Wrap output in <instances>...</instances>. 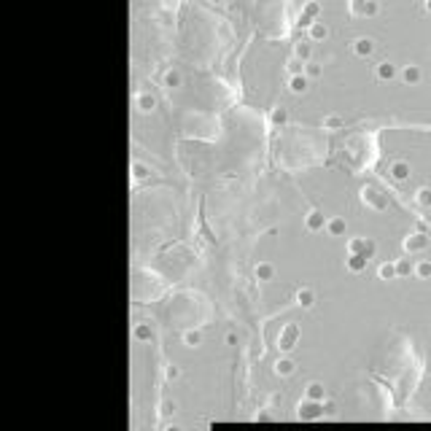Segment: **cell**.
Listing matches in <instances>:
<instances>
[{
    "instance_id": "obj_21",
    "label": "cell",
    "mask_w": 431,
    "mask_h": 431,
    "mask_svg": "<svg viewBox=\"0 0 431 431\" xmlns=\"http://www.w3.org/2000/svg\"><path fill=\"white\" fill-rule=\"evenodd\" d=\"M361 200L370 202V205H375V208H383V200H380V194L375 189H361Z\"/></svg>"
},
{
    "instance_id": "obj_36",
    "label": "cell",
    "mask_w": 431,
    "mask_h": 431,
    "mask_svg": "<svg viewBox=\"0 0 431 431\" xmlns=\"http://www.w3.org/2000/svg\"><path fill=\"white\" fill-rule=\"evenodd\" d=\"M164 375H167V380H178V378H181V370H178V366H167Z\"/></svg>"
},
{
    "instance_id": "obj_38",
    "label": "cell",
    "mask_w": 431,
    "mask_h": 431,
    "mask_svg": "<svg viewBox=\"0 0 431 431\" xmlns=\"http://www.w3.org/2000/svg\"><path fill=\"white\" fill-rule=\"evenodd\" d=\"M426 11H428V14H431V0H428V3H426Z\"/></svg>"
},
{
    "instance_id": "obj_19",
    "label": "cell",
    "mask_w": 431,
    "mask_h": 431,
    "mask_svg": "<svg viewBox=\"0 0 431 431\" xmlns=\"http://www.w3.org/2000/svg\"><path fill=\"white\" fill-rule=\"evenodd\" d=\"M307 399H316V402H324V399H326V391H324V386H321V383H310V386H307Z\"/></svg>"
},
{
    "instance_id": "obj_34",
    "label": "cell",
    "mask_w": 431,
    "mask_h": 431,
    "mask_svg": "<svg viewBox=\"0 0 431 431\" xmlns=\"http://www.w3.org/2000/svg\"><path fill=\"white\" fill-rule=\"evenodd\" d=\"M304 76H307V78H318L321 76V65H313V62H307V65H304Z\"/></svg>"
},
{
    "instance_id": "obj_25",
    "label": "cell",
    "mask_w": 431,
    "mask_h": 431,
    "mask_svg": "<svg viewBox=\"0 0 431 431\" xmlns=\"http://www.w3.org/2000/svg\"><path fill=\"white\" fill-rule=\"evenodd\" d=\"M270 121L275 124V127H280V124H286V121H288V113H286V108H275V111L270 113Z\"/></svg>"
},
{
    "instance_id": "obj_12",
    "label": "cell",
    "mask_w": 431,
    "mask_h": 431,
    "mask_svg": "<svg viewBox=\"0 0 431 431\" xmlns=\"http://www.w3.org/2000/svg\"><path fill=\"white\" fill-rule=\"evenodd\" d=\"M288 89H291L294 95H304V92H307V76H291L288 78Z\"/></svg>"
},
{
    "instance_id": "obj_26",
    "label": "cell",
    "mask_w": 431,
    "mask_h": 431,
    "mask_svg": "<svg viewBox=\"0 0 431 431\" xmlns=\"http://www.w3.org/2000/svg\"><path fill=\"white\" fill-rule=\"evenodd\" d=\"M415 275H418L420 280H426V278H431V262H418L415 264Z\"/></svg>"
},
{
    "instance_id": "obj_2",
    "label": "cell",
    "mask_w": 431,
    "mask_h": 431,
    "mask_svg": "<svg viewBox=\"0 0 431 431\" xmlns=\"http://www.w3.org/2000/svg\"><path fill=\"white\" fill-rule=\"evenodd\" d=\"M296 415H299L302 420H316L324 415V407H321V402H316V399H304V402L296 407Z\"/></svg>"
},
{
    "instance_id": "obj_30",
    "label": "cell",
    "mask_w": 431,
    "mask_h": 431,
    "mask_svg": "<svg viewBox=\"0 0 431 431\" xmlns=\"http://www.w3.org/2000/svg\"><path fill=\"white\" fill-rule=\"evenodd\" d=\"M132 175H135L138 181H143V178L148 175V167H146V164H140V162H132Z\"/></svg>"
},
{
    "instance_id": "obj_24",
    "label": "cell",
    "mask_w": 431,
    "mask_h": 431,
    "mask_svg": "<svg viewBox=\"0 0 431 431\" xmlns=\"http://www.w3.org/2000/svg\"><path fill=\"white\" fill-rule=\"evenodd\" d=\"M394 264H396V278H404V275H410V272L415 270L410 264V259H399V262H394Z\"/></svg>"
},
{
    "instance_id": "obj_13",
    "label": "cell",
    "mask_w": 431,
    "mask_h": 431,
    "mask_svg": "<svg viewBox=\"0 0 431 431\" xmlns=\"http://www.w3.org/2000/svg\"><path fill=\"white\" fill-rule=\"evenodd\" d=\"M396 73L399 70H396V65H391V62H380L378 65V78L380 81H394Z\"/></svg>"
},
{
    "instance_id": "obj_23",
    "label": "cell",
    "mask_w": 431,
    "mask_h": 431,
    "mask_svg": "<svg viewBox=\"0 0 431 431\" xmlns=\"http://www.w3.org/2000/svg\"><path fill=\"white\" fill-rule=\"evenodd\" d=\"M378 275H380L383 280H394V278H396V264H394V262H388V264H380Z\"/></svg>"
},
{
    "instance_id": "obj_8",
    "label": "cell",
    "mask_w": 431,
    "mask_h": 431,
    "mask_svg": "<svg viewBox=\"0 0 431 431\" xmlns=\"http://www.w3.org/2000/svg\"><path fill=\"white\" fill-rule=\"evenodd\" d=\"M420 78H423V70H420L418 65H407V68L402 70V81H404V84H410V86L420 84Z\"/></svg>"
},
{
    "instance_id": "obj_9",
    "label": "cell",
    "mask_w": 431,
    "mask_h": 431,
    "mask_svg": "<svg viewBox=\"0 0 431 431\" xmlns=\"http://www.w3.org/2000/svg\"><path fill=\"white\" fill-rule=\"evenodd\" d=\"M307 33H310V41H326V38H329V27L324 25V22H310Z\"/></svg>"
},
{
    "instance_id": "obj_32",
    "label": "cell",
    "mask_w": 431,
    "mask_h": 431,
    "mask_svg": "<svg viewBox=\"0 0 431 431\" xmlns=\"http://www.w3.org/2000/svg\"><path fill=\"white\" fill-rule=\"evenodd\" d=\"M324 127H326V130H340V127H342V119H340V116H326V119H324Z\"/></svg>"
},
{
    "instance_id": "obj_22",
    "label": "cell",
    "mask_w": 431,
    "mask_h": 431,
    "mask_svg": "<svg viewBox=\"0 0 431 431\" xmlns=\"http://www.w3.org/2000/svg\"><path fill=\"white\" fill-rule=\"evenodd\" d=\"M183 342L192 345V348H197V345H202V332L200 329H189V332L183 334Z\"/></svg>"
},
{
    "instance_id": "obj_3",
    "label": "cell",
    "mask_w": 431,
    "mask_h": 431,
    "mask_svg": "<svg viewBox=\"0 0 431 431\" xmlns=\"http://www.w3.org/2000/svg\"><path fill=\"white\" fill-rule=\"evenodd\" d=\"M304 226H307L310 232H321V229H326V216L321 213V210H310L307 218H304Z\"/></svg>"
},
{
    "instance_id": "obj_27",
    "label": "cell",
    "mask_w": 431,
    "mask_h": 431,
    "mask_svg": "<svg viewBox=\"0 0 431 431\" xmlns=\"http://www.w3.org/2000/svg\"><path fill=\"white\" fill-rule=\"evenodd\" d=\"M356 14H364V17H375L378 14V3H364V6H353Z\"/></svg>"
},
{
    "instance_id": "obj_5",
    "label": "cell",
    "mask_w": 431,
    "mask_h": 431,
    "mask_svg": "<svg viewBox=\"0 0 431 431\" xmlns=\"http://www.w3.org/2000/svg\"><path fill=\"white\" fill-rule=\"evenodd\" d=\"M391 178H394V181H407V178H410V162L396 159L391 164Z\"/></svg>"
},
{
    "instance_id": "obj_29",
    "label": "cell",
    "mask_w": 431,
    "mask_h": 431,
    "mask_svg": "<svg viewBox=\"0 0 431 431\" xmlns=\"http://www.w3.org/2000/svg\"><path fill=\"white\" fill-rule=\"evenodd\" d=\"M288 73L291 76H304V62L302 59H288Z\"/></svg>"
},
{
    "instance_id": "obj_7",
    "label": "cell",
    "mask_w": 431,
    "mask_h": 431,
    "mask_svg": "<svg viewBox=\"0 0 431 431\" xmlns=\"http://www.w3.org/2000/svg\"><path fill=\"white\" fill-rule=\"evenodd\" d=\"M366 262H370V259L361 256V254H350L348 259H345V267L358 275V272H364V270H366Z\"/></svg>"
},
{
    "instance_id": "obj_37",
    "label": "cell",
    "mask_w": 431,
    "mask_h": 431,
    "mask_svg": "<svg viewBox=\"0 0 431 431\" xmlns=\"http://www.w3.org/2000/svg\"><path fill=\"white\" fill-rule=\"evenodd\" d=\"M321 407H324V412H326V415H332V412L337 410L334 402H329V399H324V402H321Z\"/></svg>"
},
{
    "instance_id": "obj_33",
    "label": "cell",
    "mask_w": 431,
    "mask_h": 431,
    "mask_svg": "<svg viewBox=\"0 0 431 431\" xmlns=\"http://www.w3.org/2000/svg\"><path fill=\"white\" fill-rule=\"evenodd\" d=\"M375 254H378V245H375V240H364V251H361V256L372 259Z\"/></svg>"
},
{
    "instance_id": "obj_20",
    "label": "cell",
    "mask_w": 431,
    "mask_h": 431,
    "mask_svg": "<svg viewBox=\"0 0 431 431\" xmlns=\"http://www.w3.org/2000/svg\"><path fill=\"white\" fill-rule=\"evenodd\" d=\"M183 84V76L178 73V70H167L164 73V86H170V89H175V86Z\"/></svg>"
},
{
    "instance_id": "obj_6",
    "label": "cell",
    "mask_w": 431,
    "mask_h": 431,
    "mask_svg": "<svg viewBox=\"0 0 431 431\" xmlns=\"http://www.w3.org/2000/svg\"><path fill=\"white\" fill-rule=\"evenodd\" d=\"M135 105H138V111H143V113H151L154 108H156V97L151 95V92H140V95L135 97Z\"/></svg>"
},
{
    "instance_id": "obj_10",
    "label": "cell",
    "mask_w": 431,
    "mask_h": 431,
    "mask_svg": "<svg viewBox=\"0 0 431 431\" xmlns=\"http://www.w3.org/2000/svg\"><path fill=\"white\" fill-rule=\"evenodd\" d=\"M254 275H256V280H272V278H275V267H272L270 262H259L256 270H254Z\"/></svg>"
},
{
    "instance_id": "obj_11",
    "label": "cell",
    "mask_w": 431,
    "mask_h": 431,
    "mask_svg": "<svg viewBox=\"0 0 431 431\" xmlns=\"http://www.w3.org/2000/svg\"><path fill=\"white\" fill-rule=\"evenodd\" d=\"M353 51L358 54V57H370V54L375 51V41L372 38H358V41L353 43Z\"/></svg>"
},
{
    "instance_id": "obj_17",
    "label": "cell",
    "mask_w": 431,
    "mask_h": 431,
    "mask_svg": "<svg viewBox=\"0 0 431 431\" xmlns=\"http://www.w3.org/2000/svg\"><path fill=\"white\" fill-rule=\"evenodd\" d=\"M294 57H296V59H302L304 65H307V62H310V57H313V46H310V43H302V41H299V43L294 46Z\"/></svg>"
},
{
    "instance_id": "obj_16",
    "label": "cell",
    "mask_w": 431,
    "mask_h": 431,
    "mask_svg": "<svg viewBox=\"0 0 431 431\" xmlns=\"http://www.w3.org/2000/svg\"><path fill=\"white\" fill-rule=\"evenodd\" d=\"M326 232L332 237H342L345 234V218H329L326 221Z\"/></svg>"
},
{
    "instance_id": "obj_1",
    "label": "cell",
    "mask_w": 431,
    "mask_h": 431,
    "mask_svg": "<svg viewBox=\"0 0 431 431\" xmlns=\"http://www.w3.org/2000/svg\"><path fill=\"white\" fill-rule=\"evenodd\" d=\"M296 340H299V326H296V324H286L283 329H280V334H278V348L280 350H291L296 345Z\"/></svg>"
},
{
    "instance_id": "obj_14",
    "label": "cell",
    "mask_w": 431,
    "mask_h": 431,
    "mask_svg": "<svg viewBox=\"0 0 431 431\" xmlns=\"http://www.w3.org/2000/svg\"><path fill=\"white\" fill-rule=\"evenodd\" d=\"M296 302L302 304V307H313V304H316V291H313V288H299V291H296Z\"/></svg>"
},
{
    "instance_id": "obj_35",
    "label": "cell",
    "mask_w": 431,
    "mask_h": 431,
    "mask_svg": "<svg viewBox=\"0 0 431 431\" xmlns=\"http://www.w3.org/2000/svg\"><path fill=\"white\" fill-rule=\"evenodd\" d=\"M175 410H178L175 402H162V415H172Z\"/></svg>"
},
{
    "instance_id": "obj_18",
    "label": "cell",
    "mask_w": 431,
    "mask_h": 431,
    "mask_svg": "<svg viewBox=\"0 0 431 431\" xmlns=\"http://www.w3.org/2000/svg\"><path fill=\"white\" fill-rule=\"evenodd\" d=\"M132 337L140 340V342H146V340H151V337H154V329L148 326V324H138L135 329H132Z\"/></svg>"
},
{
    "instance_id": "obj_4",
    "label": "cell",
    "mask_w": 431,
    "mask_h": 431,
    "mask_svg": "<svg viewBox=\"0 0 431 431\" xmlns=\"http://www.w3.org/2000/svg\"><path fill=\"white\" fill-rule=\"evenodd\" d=\"M428 245V237H426V234H410V237H404V251H407V254H415V251H423V248H426Z\"/></svg>"
},
{
    "instance_id": "obj_28",
    "label": "cell",
    "mask_w": 431,
    "mask_h": 431,
    "mask_svg": "<svg viewBox=\"0 0 431 431\" xmlns=\"http://www.w3.org/2000/svg\"><path fill=\"white\" fill-rule=\"evenodd\" d=\"M415 200H418V205H420V208H431V189H418Z\"/></svg>"
},
{
    "instance_id": "obj_15",
    "label": "cell",
    "mask_w": 431,
    "mask_h": 431,
    "mask_svg": "<svg viewBox=\"0 0 431 431\" xmlns=\"http://www.w3.org/2000/svg\"><path fill=\"white\" fill-rule=\"evenodd\" d=\"M275 375H280V378H291L294 375V361L291 358H278L275 361Z\"/></svg>"
},
{
    "instance_id": "obj_31",
    "label": "cell",
    "mask_w": 431,
    "mask_h": 431,
    "mask_svg": "<svg viewBox=\"0 0 431 431\" xmlns=\"http://www.w3.org/2000/svg\"><path fill=\"white\" fill-rule=\"evenodd\" d=\"M348 251H350V254H361V251H364V237L348 240Z\"/></svg>"
}]
</instances>
